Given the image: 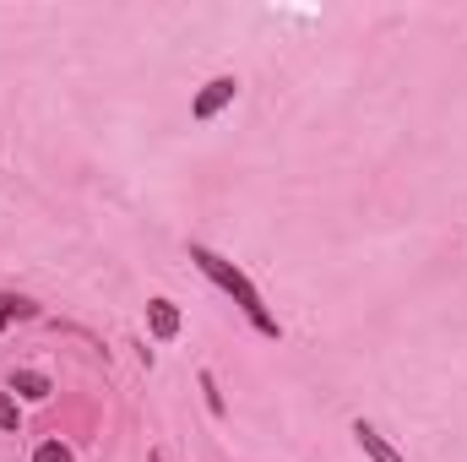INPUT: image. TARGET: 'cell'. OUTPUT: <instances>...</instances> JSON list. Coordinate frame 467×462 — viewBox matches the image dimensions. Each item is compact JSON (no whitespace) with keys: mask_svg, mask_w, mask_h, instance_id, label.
Masks as SVG:
<instances>
[{"mask_svg":"<svg viewBox=\"0 0 467 462\" xmlns=\"http://www.w3.org/2000/svg\"><path fill=\"white\" fill-rule=\"evenodd\" d=\"M191 261L202 267V278H207L213 289H223V294H229L234 305L244 310V321H250V327H255L261 338H283V327H277V316L266 310V299H261V289H255V283H250V278H244V272L234 267L229 256H218L213 245H202V239H191Z\"/></svg>","mask_w":467,"mask_h":462,"instance_id":"6da1fadb","label":"cell"},{"mask_svg":"<svg viewBox=\"0 0 467 462\" xmlns=\"http://www.w3.org/2000/svg\"><path fill=\"white\" fill-rule=\"evenodd\" d=\"M234 99H239V77L223 71V77H213V82H202V88H196V99H191V120H196V125H207V120L223 115Z\"/></svg>","mask_w":467,"mask_h":462,"instance_id":"7a4b0ae2","label":"cell"},{"mask_svg":"<svg viewBox=\"0 0 467 462\" xmlns=\"http://www.w3.org/2000/svg\"><path fill=\"white\" fill-rule=\"evenodd\" d=\"M180 327H185V316H180V305L174 299H147V332H152V343H174L180 338Z\"/></svg>","mask_w":467,"mask_h":462,"instance_id":"3957f363","label":"cell"},{"mask_svg":"<svg viewBox=\"0 0 467 462\" xmlns=\"http://www.w3.org/2000/svg\"><path fill=\"white\" fill-rule=\"evenodd\" d=\"M353 441H358V452H364L369 462H408L386 436H380V430H375V425H369V419H353Z\"/></svg>","mask_w":467,"mask_h":462,"instance_id":"277c9868","label":"cell"},{"mask_svg":"<svg viewBox=\"0 0 467 462\" xmlns=\"http://www.w3.org/2000/svg\"><path fill=\"white\" fill-rule=\"evenodd\" d=\"M11 397H22V403H49V392H55V381L44 375V370H11V386H5Z\"/></svg>","mask_w":467,"mask_h":462,"instance_id":"5b68a950","label":"cell"},{"mask_svg":"<svg viewBox=\"0 0 467 462\" xmlns=\"http://www.w3.org/2000/svg\"><path fill=\"white\" fill-rule=\"evenodd\" d=\"M16 316H38V305L22 299V294H0V332H5V321H16Z\"/></svg>","mask_w":467,"mask_h":462,"instance_id":"8992f818","label":"cell"},{"mask_svg":"<svg viewBox=\"0 0 467 462\" xmlns=\"http://www.w3.org/2000/svg\"><path fill=\"white\" fill-rule=\"evenodd\" d=\"M0 430H5V436L22 430V408H16V397H11L5 386H0Z\"/></svg>","mask_w":467,"mask_h":462,"instance_id":"52a82bcc","label":"cell"},{"mask_svg":"<svg viewBox=\"0 0 467 462\" xmlns=\"http://www.w3.org/2000/svg\"><path fill=\"white\" fill-rule=\"evenodd\" d=\"M202 392H207L213 419H223V414H229V403H223V392H218V375H213V370H202Z\"/></svg>","mask_w":467,"mask_h":462,"instance_id":"ba28073f","label":"cell"},{"mask_svg":"<svg viewBox=\"0 0 467 462\" xmlns=\"http://www.w3.org/2000/svg\"><path fill=\"white\" fill-rule=\"evenodd\" d=\"M33 462H71V446L66 441H38L33 446Z\"/></svg>","mask_w":467,"mask_h":462,"instance_id":"9c48e42d","label":"cell"},{"mask_svg":"<svg viewBox=\"0 0 467 462\" xmlns=\"http://www.w3.org/2000/svg\"><path fill=\"white\" fill-rule=\"evenodd\" d=\"M147 462H169V457H163V452H152V457H147Z\"/></svg>","mask_w":467,"mask_h":462,"instance_id":"30bf717a","label":"cell"}]
</instances>
